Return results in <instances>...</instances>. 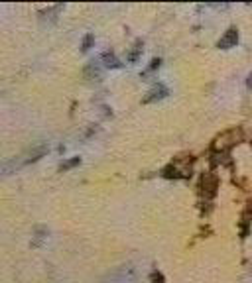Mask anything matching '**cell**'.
I'll return each mask as SVG.
<instances>
[{
  "instance_id": "6da1fadb",
  "label": "cell",
  "mask_w": 252,
  "mask_h": 283,
  "mask_svg": "<svg viewBox=\"0 0 252 283\" xmlns=\"http://www.w3.org/2000/svg\"><path fill=\"white\" fill-rule=\"evenodd\" d=\"M236 43H238V30L236 28H229L225 35L217 41V48H221V50H231V48H236Z\"/></svg>"
},
{
  "instance_id": "7a4b0ae2",
  "label": "cell",
  "mask_w": 252,
  "mask_h": 283,
  "mask_svg": "<svg viewBox=\"0 0 252 283\" xmlns=\"http://www.w3.org/2000/svg\"><path fill=\"white\" fill-rule=\"evenodd\" d=\"M201 187H203L205 197H215L217 187H219V179H217V175H213V173L203 175V179H201Z\"/></svg>"
},
{
  "instance_id": "3957f363",
  "label": "cell",
  "mask_w": 252,
  "mask_h": 283,
  "mask_svg": "<svg viewBox=\"0 0 252 283\" xmlns=\"http://www.w3.org/2000/svg\"><path fill=\"white\" fill-rule=\"evenodd\" d=\"M165 97H167V88L163 87V85H158V87H154L148 92L144 103H154V101H160V99H165Z\"/></svg>"
},
{
  "instance_id": "277c9868",
  "label": "cell",
  "mask_w": 252,
  "mask_h": 283,
  "mask_svg": "<svg viewBox=\"0 0 252 283\" xmlns=\"http://www.w3.org/2000/svg\"><path fill=\"white\" fill-rule=\"evenodd\" d=\"M61 8H63V6L57 4V6H52V8H48V10H41V12H39V18H41L44 22L48 20V22L54 24V22H57V14L61 12Z\"/></svg>"
},
{
  "instance_id": "5b68a950",
  "label": "cell",
  "mask_w": 252,
  "mask_h": 283,
  "mask_svg": "<svg viewBox=\"0 0 252 283\" xmlns=\"http://www.w3.org/2000/svg\"><path fill=\"white\" fill-rule=\"evenodd\" d=\"M85 77H87V79H95V81H99V79L103 77V71H101V67H99V65L91 63V65H87V67H85Z\"/></svg>"
},
{
  "instance_id": "8992f818",
  "label": "cell",
  "mask_w": 252,
  "mask_h": 283,
  "mask_svg": "<svg viewBox=\"0 0 252 283\" xmlns=\"http://www.w3.org/2000/svg\"><path fill=\"white\" fill-rule=\"evenodd\" d=\"M103 63L107 65V67H120V61L116 59V55L114 53H110V52H107V53H103Z\"/></svg>"
},
{
  "instance_id": "52a82bcc",
  "label": "cell",
  "mask_w": 252,
  "mask_h": 283,
  "mask_svg": "<svg viewBox=\"0 0 252 283\" xmlns=\"http://www.w3.org/2000/svg\"><path fill=\"white\" fill-rule=\"evenodd\" d=\"M46 236H48V230L36 228V238H34V242H32V244H34V246H39V244H41V240H44Z\"/></svg>"
},
{
  "instance_id": "ba28073f",
  "label": "cell",
  "mask_w": 252,
  "mask_h": 283,
  "mask_svg": "<svg viewBox=\"0 0 252 283\" xmlns=\"http://www.w3.org/2000/svg\"><path fill=\"white\" fill-rule=\"evenodd\" d=\"M134 48H136V50L128 55V61H132V63L138 59V55H140V52H142V41H136V45H134Z\"/></svg>"
},
{
  "instance_id": "9c48e42d",
  "label": "cell",
  "mask_w": 252,
  "mask_h": 283,
  "mask_svg": "<svg viewBox=\"0 0 252 283\" xmlns=\"http://www.w3.org/2000/svg\"><path fill=\"white\" fill-rule=\"evenodd\" d=\"M93 41H95V35H93V34H87L85 37H83V45H81V50H83V52H87V50H91Z\"/></svg>"
},
{
  "instance_id": "30bf717a",
  "label": "cell",
  "mask_w": 252,
  "mask_h": 283,
  "mask_svg": "<svg viewBox=\"0 0 252 283\" xmlns=\"http://www.w3.org/2000/svg\"><path fill=\"white\" fill-rule=\"evenodd\" d=\"M77 163H79V158H75V159H71V161H67V163H63L61 169H71V167H75Z\"/></svg>"
},
{
  "instance_id": "8fae6325",
  "label": "cell",
  "mask_w": 252,
  "mask_h": 283,
  "mask_svg": "<svg viewBox=\"0 0 252 283\" xmlns=\"http://www.w3.org/2000/svg\"><path fill=\"white\" fill-rule=\"evenodd\" d=\"M154 283H163V277L160 273H154Z\"/></svg>"
},
{
  "instance_id": "7c38bea8",
  "label": "cell",
  "mask_w": 252,
  "mask_h": 283,
  "mask_svg": "<svg viewBox=\"0 0 252 283\" xmlns=\"http://www.w3.org/2000/svg\"><path fill=\"white\" fill-rule=\"evenodd\" d=\"M246 87L252 88V73H250V75H248V79H246Z\"/></svg>"
}]
</instances>
